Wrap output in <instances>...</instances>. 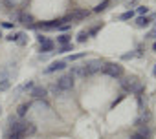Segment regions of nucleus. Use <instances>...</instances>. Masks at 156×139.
Wrapping results in <instances>:
<instances>
[{
	"label": "nucleus",
	"instance_id": "39448f33",
	"mask_svg": "<svg viewBox=\"0 0 156 139\" xmlns=\"http://www.w3.org/2000/svg\"><path fill=\"white\" fill-rule=\"evenodd\" d=\"M87 17H88V11H87V9H75V11H72V13L68 15L70 20H83V19H87Z\"/></svg>",
	"mask_w": 156,
	"mask_h": 139
},
{
	"label": "nucleus",
	"instance_id": "6e6552de",
	"mask_svg": "<svg viewBox=\"0 0 156 139\" xmlns=\"http://www.w3.org/2000/svg\"><path fill=\"white\" fill-rule=\"evenodd\" d=\"M46 93H48V90H46V88H42V86H37V88H33V90H31V95H33L35 99H44V97H46Z\"/></svg>",
	"mask_w": 156,
	"mask_h": 139
},
{
	"label": "nucleus",
	"instance_id": "ddd939ff",
	"mask_svg": "<svg viewBox=\"0 0 156 139\" xmlns=\"http://www.w3.org/2000/svg\"><path fill=\"white\" fill-rule=\"evenodd\" d=\"M107 6H108V0H105V2H101V4H99V6H98L96 9H94V11H96V13H101V11H105V9H107Z\"/></svg>",
	"mask_w": 156,
	"mask_h": 139
},
{
	"label": "nucleus",
	"instance_id": "4468645a",
	"mask_svg": "<svg viewBox=\"0 0 156 139\" xmlns=\"http://www.w3.org/2000/svg\"><path fill=\"white\" fill-rule=\"evenodd\" d=\"M28 108H30V104H20V106H19V115H20V117H22V115H26Z\"/></svg>",
	"mask_w": 156,
	"mask_h": 139
},
{
	"label": "nucleus",
	"instance_id": "bb28decb",
	"mask_svg": "<svg viewBox=\"0 0 156 139\" xmlns=\"http://www.w3.org/2000/svg\"><path fill=\"white\" fill-rule=\"evenodd\" d=\"M152 49H154V51H156V42H154V44H152Z\"/></svg>",
	"mask_w": 156,
	"mask_h": 139
},
{
	"label": "nucleus",
	"instance_id": "f257e3e1",
	"mask_svg": "<svg viewBox=\"0 0 156 139\" xmlns=\"http://www.w3.org/2000/svg\"><path fill=\"white\" fill-rule=\"evenodd\" d=\"M103 73H107V75H110V77H121L123 75V68L119 66V64H114V62H108V64H103Z\"/></svg>",
	"mask_w": 156,
	"mask_h": 139
},
{
	"label": "nucleus",
	"instance_id": "dca6fc26",
	"mask_svg": "<svg viewBox=\"0 0 156 139\" xmlns=\"http://www.w3.org/2000/svg\"><path fill=\"white\" fill-rule=\"evenodd\" d=\"M132 17H134V13H132V11H125L119 19H121V20H129V19H132Z\"/></svg>",
	"mask_w": 156,
	"mask_h": 139
},
{
	"label": "nucleus",
	"instance_id": "2eb2a0df",
	"mask_svg": "<svg viewBox=\"0 0 156 139\" xmlns=\"http://www.w3.org/2000/svg\"><path fill=\"white\" fill-rule=\"evenodd\" d=\"M83 57H85V53H75V55H70L68 60H70V62H72V60H79V59H83Z\"/></svg>",
	"mask_w": 156,
	"mask_h": 139
},
{
	"label": "nucleus",
	"instance_id": "a211bd4d",
	"mask_svg": "<svg viewBox=\"0 0 156 139\" xmlns=\"http://www.w3.org/2000/svg\"><path fill=\"white\" fill-rule=\"evenodd\" d=\"M19 44H26V35L24 33H19V39H17Z\"/></svg>",
	"mask_w": 156,
	"mask_h": 139
},
{
	"label": "nucleus",
	"instance_id": "423d86ee",
	"mask_svg": "<svg viewBox=\"0 0 156 139\" xmlns=\"http://www.w3.org/2000/svg\"><path fill=\"white\" fill-rule=\"evenodd\" d=\"M64 68H66V62H64V60H55V62H51V64L46 68V72L51 73V72H57V70H64Z\"/></svg>",
	"mask_w": 156,
	"mask_h": 139
},
{
	"label": "nucleus",
	"instance_id": "aec40b11",
	"mask_svg": "<svg viewBox=\"0 0 156 139\" xmlns=\"http://www.w3.org/2000/svg\"><path fill=\"white\" fill-rule=\"evenodd\" d=\"M72 49V44H64V46H61V53H66V51H70Z\"/></svg>",
	"mask_w": 156,
	"mask_h": 139
},
{
	"label": "nucleus",
	"instance_id": "412c9836",
	"mask_svg": "<svg viewBox=\"0 0 156 139\" xmlns=\"http://www.w3.org/2000/svg\"><path fill=\"white\" fill-rule=\"evenodd\" d=\"M147 11H149V9H147L145 6H141V8H138V13H140V15H145Z\"/></svg>",
	"mask_w": 156,
	"mask_h": 139
},
{
	"label": "nucleus",
	"instance_id": "f3484780",
	"mask_svg": "<svg viewBox=\"0 0 156 139\" xmlns=\"http://www.w3.org/2000/svg\"><path fill=\"white\" fill-rule=\"evenodd\" d=\"M8 88H9V81H2V83H0V92H4Z\"/></svg>",
	"mask_w": 156,
	"mask_h": 139
},
{
	"label": "nucleus",
	"instance_id": "393cba45",
	"mask_svg": "<svg viewBox=\"0 0 156 139\" xmlns=\"http://www.w3.org/2000/svg\"><path fill=\"white\" fill-rule=\"evenodd\" d=\"M9 139H20V137H19L17 134H13V132H11V134H9Z\"/></svg>",
	"mask_w": 156,
	"mask_h": 139
},
{
	"label": "nucleus",
	"instance_id": "9d476101",
	"mask_svg": "<svg viewBox=\"0 0 156 139\" xmlns=\"http://www.w3.org/2000/svg\"><path fill=\"white\" fill-rule=\"evenodd\" d=\"M136 26H138V28H147V26H149V19H147V17H138Z\"/></svg>",
	"mask_w": 156,
	"mask_h": 139
},
{
	"label": "nucleus",
	"instance_id": "0eeeda50",
	"mask_svg": "<svg viewBox=\"0 0 156 139\" xmlns=\"http://www.w3.org/2000/svg\"><path fill=\"white\" fill-rule=\"evenodd\" d=\"M37 132V126L33 124V123H24L22 124V137H26V135H33Z\"/></svg>",
	"mask_w": 156,
	"mask_h": 139
},
{
	"label": "nucleus",
	"instance_id": "1a4fd4ad",
	"mask_svg": "<svg viewBox=\"0 0 156 139\" xmlns=\"http://www.w3.org/2000/svg\"><path fill=\"white\" fill-rule=\"evenodd\" d=\"M20 22L22 24H26V26H30V28H35V24H33V17L31 15H28V13H20Z\"/></svg>",
	"mask_w": 156,
	"mask_h": 139
},
{
	"label": "nucleus",
	"instance_id": "b1692460",
	"mask_svg": "<svg viewBox=\"0 0 156 139\" xmlns=\"http://www.w3.org/2000/svg\"><path fill=\"white\" fill-rule=\"evenodd\" d=\"M2 26H4V28H8V29H9V28H13V24H11V22H4Z\"/></svg>",
	"mask_w": 156,
	"mask_h": 139
},
{
	"label": "nucleus",
	"instance_id": "6ab92c4d",
	"mask_svg": "<svg viewBox=\"0 0 156 139\" xmlns=\"http://www.w3.org/2000/svg\"><path fill=\"white\" fill-rule=\"evenodd\" d=\"M87 37H88V35H87L85 31H83V33H79V37H77V42H85V40H87Z\"/></svg>",
	"mask_w": 156,
	"mask_h": 139
},
{
	"label": "nucleus",
	"instance_id": "cd10ccee",
	"mask_svg": "<svg viewBox=\"0 0 156 139\" xmlns=\"http://www.w3.org/2000/svg\"><path fill=\"white\" fill-rule=\"evenodd\" d=\"M0 37H2V31H0Z\"/></svg>",
	"mask_w": 156,
	"mask_h": 139
},
{
	"label": "nucleus",
	"instance_id": "a878e982",
	"mask_svg": "<svg viewBox=\"0 0 156 139\" xmlns=\"http://www.w3.org/2000/svg\"><path fill=\"white\" fill-rule=\"evenodd\" d=\"M132 139H145V137H143V134H136V135H134Z\"/></svg>",
	"mask_w": 156,
	"mask_h": 139
},
{
	"label": "nucleus",
	"instance_id": "4be33fe9",
	"mask_svg": "<svg viewBox=\"0 0 156 139\" xmlns=\"http://www.w3.org/2000/svg\"><path fill=\"white\" fill-rule=\"evenodd\" d=\"M121 101H123V95H119V97H118V99L114 101V104H112V108H116V104H119Z\"/></svg>",
	"mask_w": 156,
	"mask_h": 139
},
{
	"label": "nucleus",
	"instance_id": "9b49d317",
	"mask_svg": "<svg viewBox=\"0 0 156 139\" xmlns=\"http://www.w3.org/2000/svg\"><path fill=\"white\" fill-rule=\"evenodd\" d=\"M57 42H59L61 46H64V44H70V35H66V33L59 35V37H57Z\"/></svg>",
	"mask_w": 156,
	"mask_h": 139
},
{
	"label": "nucleus",
	"instance_id": "f03ea898",
	"mask_svg": "<svg viewBox=\"0 0 156 139\" xmlns=\"http://www.w3.org/2000/svg\"><path fill=\"white\" fill-rule=\"evenodd\" d=\"M55 88H57V90H61L62 93H64V92H68V90H72V88H73V77H72V75H64V77H61V79L57 81Z\"/></svg>",
	"mask_w": 156,
	"mask_h": 139
},
{
	"label": "nucleus",
	"instance_id": "f8f14e48",
	"mask_svg": "<svg viewBox=\"0 0 156 139\" xmlns=\"http://www.w3.org/2000/svg\"><path fill=\"white\" fill-rule=\"evenodd\" d=\"M41 49H42V51H51V49H53V42H50V40L41 42Z\"/></svg>",
	"mask_w": 156,
	"mask_h": 139
},
{
	"label": "nucleus",
	"instance_id": "20e7f679",
	"mask_svg": "<svg viewBox=\"0 0 156 139\" xmlns=\"http://www.w3.org/2000/svg\"><path fill=\"white\" fill-rule=\"evenodd\" d=\"M101 68H103L101 60H90V62H87V64H85V72H87V75H92V73L99 72Z\"/></svg>",
	"mask_w": 156,
	"mask_h": 139
},
{
	"label": "nucleus",
	"instance_id": "5701e85b",
	"mask_svg": "<svg viewBox=\"0 0 156 139\" xmlns=\"http://www.w3.org/2000/svg\"><path fill=\"white\" fill-rule=\"evenodd\" d=\"M154 37H156V28H154V29H151V33L147 35V39H154Z\"/></svg>",
	"mask_w": 156,
	"mask_h": 139
},
{
	"label": "nucleus",
	"instance_id": "7ed1b4c3",
	"mask_svg": "<svg viewBox=\"0 0 156 139\" xmlns=\"http://www.w3.org/2000/svg\"><path fill=\"white\" fill-rule=\"evenodd\" d=\"M121 86H123L125 90H129V92H134V93H140V92L143 90V86H141V83H140L138 79H125V81L121 83Z\"/></svg>",
	"mask_w": 156,
	"mask_h": 139
}]
</instances>
